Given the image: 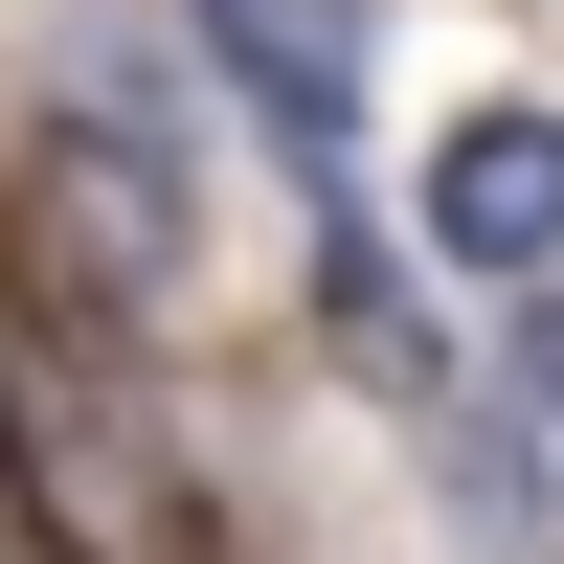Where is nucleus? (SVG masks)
<instances>
[{"instance_id": "nucleus-1", "label": "nucleus", "mask_w": 564, "mask_h": 564, "mask_svg": "<svg viewBox=\"0 0 564 564\" xmlns=\"http://www.w3.org/2000/svg\"><path fill=\"white\" fill-rule=\"evenodd\" d=\"M45 181H68V226H90L113 294H181L204 271V135H181V45L135 0L68 23V68H45Z\"/></svg>"}, {"instance_id": "nucleus-2", "label": "nucleus", "mask_w": 564, "mask_h": 564, "mask_svg": "<svg viewBox=\"0 0 564 564\" xmlns=\"http://www.w3.org/2000/svg\"><path fill=\"white\" fill-rule=\"evenodd\" d=\"M181 45H204L226 113L339 204V159H361V0H181Z\"/></svg>"}, {"instance_id": "nucleus-3", "label": "nucleus", "mask_w": 564, "mask_h": 564, "mask_svg": "<svg viewBox=\"0 0 564 564\" xmlns=\"http://www.w3.org/2000/svg\"><path fill=\"white\" fill-rule=\"evenodd\" d=\"M430 271H452V294H520V271H564V113H542V90L452 113V159H430Z\"/></svg>"}, {"instance_id": "nucleus-4", "label": "nucleus", "mask_w": 564, "mask_h": 564, "mask_svg": "<svg viewBox=\"0 0 564 564\" xmlns=\"http://www.w3.org/2000/svg\"><path fill=\"white\" fill-rule=\"evenodd\" d=\"M316 339H339L361 384H406V406H430V384H452V316H430V249H384L361 204H316Z\"/></svg>"}, {"instance_id": "nucleus-5", "label": "nucleus", "mask_w": 564, "mask_h": 564, "mask_svg": "<svg viewBox=\"0 0 564 564\" xmlns=\"http://www.w3.org/2000/svg\"><path fill=\"white\" fill-rule=\"evenodd\" d=\"M452 564H564V475H542V406H475V430H452Z\"/></svg>"}, {"instance_id": "nucleus-6", "label": "nucleus", "mask_w": 564, "mask_h": 564, "mask_svg": "<svg viewBox=\"0 0 564 564\" xmlns=\"http://www.w3.org/2000/svg\"><path fill=\"white\" fill-rule=\"evenodd\" d=\"M520 406L564 430V271H520Z\"/></svg>"}]
</instances>
